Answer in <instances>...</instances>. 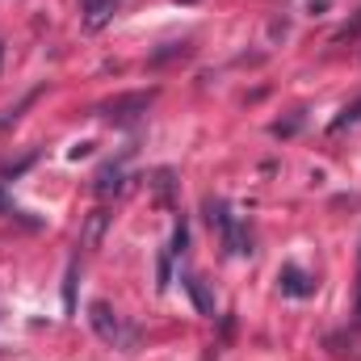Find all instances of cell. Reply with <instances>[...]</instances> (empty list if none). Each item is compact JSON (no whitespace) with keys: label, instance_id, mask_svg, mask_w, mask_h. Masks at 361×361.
I'll return each instance as SVG.
<instances>
[{"label":"cell","instance_id":"cell-1","mask_svg":"<svg viewBox=\"0 0 361 361\" xmlns=\"http://www.w3.org/2000/svg\"><path fill=\"white\" fill-rule=\"evenodd\" d=\"M89 324H92V332L105 341V345H114V349H139V328H130L109 302H92L89 307Z\"/></svg>","mask_w":361,"mask_h":361},{"label":"cell","instance_id":"cell-2","mask_svg":"<svg viewBox=\"0 0 361 361\" xmlns=\"http://www.w3.org/2000/svg\"><path fill=\"white\" fill-rule=\"evenodd\" d=\"M206 223L223 235V252L227 257H244V252H252L248 244V231H244V223H235L231 219V210H227V202H219V197H206Z\"/></svg>","mask_w":361,"mask_h":361},{"label":"cell","instance_id":"cell-3","mask_svg":"<svg viewBox=\"0 0 361 361\" xmlns=\"http://www.w3.org/2000/svg\"><path fill=\"white\" fill-rule=\"evenodd\" d=\"M152 97L156 92H122V97H114V101H105L101 105V118L105 122H135L139 114H147V105H152Z\"/></svg>","mask_w":361,"mask_h":361},{"label":"cell","instance_id":"cell-4","mask_svg":"<svg viewBox=\"0 0 361 361\" xmlns=\"http://www.w3.org/2000/svg\"><path fill=\"white\" fill-rule=\"evenodd\" d=\"M277 286H281V294H290V298H311V294H315V277H307L298 265H281V269H277Z\"/></svg>","mask_w":361,"mask_h":361},{"label":"cell","instance_id":"cell-5","mask_svg":"<svg viewBox=\"0 0 361 361\" xmlns=\"http://www.w3.org/2000/svg\"><path fill=\"white\" fill-rule=\"evenodd\" d=\"M122 189H126V169H122V160L101 164V173L92 177V193H97V197H114V193H122Z\"/></svg>","mask_w":361,"mask_h":361},{"label":"cell","instance_id":"cell-6","mask_svg":"<svg viewBox=\"0 0 361 361\" xmlns=\"http://www.w3.org/2000/svg\"><path fill=\"white\" fill-rule=\"evenodd\" d=\"M118 4H122V0H80V8H85V30H105V25L114 21Z\"/></svg>","mask_w":361,"mask_h":361},{"label":"cell","instance_id":"cell-7","mask_svg":"<svg viewBox=\"0 0 361 361\" xmlns=\"http://www.w3.org/2000/svg\"><path fill=\"white\" fill-rule=\"evenodd\" d=\"M105 227H109V210H92L89 219H85V231H80V248H101V240H105Z\"/></svg>","mask_w":361,"mask_h":361},{"label":"cell","instance_id":"cell-8","mask_svg":"<svg viewBox=\"0 0 361 361\" xmlns=\"http://www.w3.org/2000/svg\"><path fill=\"white\" fill-rule=\"evenodd\" d=\"M185 290H189V298H193V307H197L202 315H214V294L206 290V281H202L197 273H189V277H185Z\"/></svg>","mask_w":361,"mask_h":361},{"label":"cell","instance_id":"cell-9","mask_svg":"<svg viewBox=\"0 0 361 361\" xmlns=\"http://www.w3.org/2000/svg\"><path fill=\"white\" fill-rule=\"evenodd\" d=\"M152 189H156V197H160L164 206H173V193H177V177H173V169H160V173L152 177Z\"/></svg>","mask_w":361,"mask_h":361},{"label":"cell","instance_id":"cell-10","mask_svg":"<svg viewBox=\"0 0 361 361\" xmlns=\"http://www.w3.org/2000/svg\"><path fill=\"white\" fill-rule=\"evenodd\" d=\"M185 55H189V42H169L164 51H156V55H152V68H164L169 59H185Z\"/></svg>","mask_w":361,"mask_h":361},{"label":"cell","instance_id":"cell-11","mask_svg":"<svg viewBox=\"0 0 361 361\" xmlns=\"http://www.w3.org/2000/svg\"><path fill=\"white\" fill-rule=\"evenodd\" d=\"M357 122H361V97L345 109V114H341V118H336V122H332V135H341L345 126H357Z\"/></svg>","mask_w":361,"mask_h":361},{"label":"cell","instance_id":"cell-12","mask_svg":"<svg viewBox=\"0 0 361 361\" xmlns=\"http://www.w3.org/2000/svg\"><path fill=\"white\" fill-rule=\"evenodd\" d=\"M34 101H38V89L30 92V97H25L21 105H13V109H4V114H0V130H8V126H13V122L21 118V109H25V105H34Z\"/></svg>","mask_w":361,"mask_h":361},{"label":"cell","instance_id":"cell-13","mask_svg":"<svg viewBox=\"0 0 361 361\" xmlns=\"http://www.w3.org/2000/svg\"><path fill=\"white\" fill-rule=\"evenodd\" d=\"M185 248H189V227H185V219H180L177 231H173V248H169V257H185Z\"/></svg>","mask_w":361,"mask_h":361},{"label":"cell","instance_id":"cell-14","mask_svg":"<svg viewBox=\"0 0 361 361\" xmlns=\"http://www.w3.org/2000/svg\"><path fill=\"white\" fill-rule=\"evenodd\" d=\"M357 34H361V13H357V17H353V21H349V25H341V30L332 34V42H353Z\"/></svg>","mask_w":361,"mask_h":361},{"label":"cell","instance_id":"cell-15","mask_svg":"<svg viewBox=\"0 0 361 361\" xmlns=\"http://www.w3.org/2000/svg\"><path fill=\"white\" fill-rule=\"evenodd\" d=\"M169 261H173V257L164 252V257H160V265H156V277H160L156 286H160V290H169V281H173V265H169Z\"/></svg>","mask_w":361,"mask_h":361},{"label":"cell","instance_id":"cell-16","mask_svg":"<svg viewBox=\"0 0 361 361\" xmlns=\"http://www.w3.org/2000/svg\"><path fill=\"white\" fill-rule=\"evenodd\" d=\"M63 302H68V311L76 307V265L68 269V281H63Z\"/></svg>","mask_w":361,"mask_h":361},{"label":"cell","instance_id":"cell-17","mask_svg":"<svg viewBox=\"0 0 361 361\" xmlns=\"http://www.w3.org/2000/svg\"><path fill=\"white\" fill-rule=\"evenodd\" d=\"M298 126H302V114H294L290 122H277V126H273V135H277V139H286V135H294Z\"/></svg>","mask_w":361,"mask_h":361},{"label":"cell","instance_id":"cell-18","mask_svg":"<svg viewBox=\"0 0 361 361\" xmlns=\"http://www.w3.org/2000/svg\"><path fill=\"white\" fill-rule=\"evenodd\" d=\"M92 152V143H76V147H72V160H80V156H89Z\"/></svg>","mask_w":361,"mask_h":361},{"label":"cell","instance_id":"cell-19","mask_svg":"<svg viewBox=\"0 0 361 361\" xmlns=\"http://www.w3.org/2000/svg\"><path fill=\"white\" fill-rule=\"evenodd\" d=\"M180 4H197V0H180Z\"/></svg>","mask_w":361,"mask_h":361}]
</instances>
